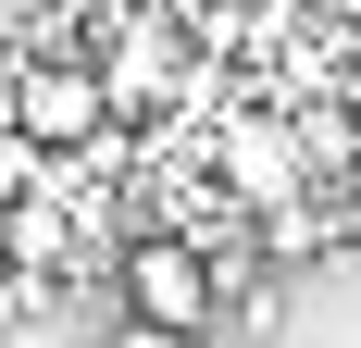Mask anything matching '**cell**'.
Here are the masks:
<instances>
[{"label":"cell","mask_w":361,"mask_h":348,"mask_svg":"<svg viewBox=\"0 0 361 348\" xmlns=\"http://www.w3.org/2000/svg\"><path fill=\"white\" fill-rule=\"evenodd\" d=\"M0 112H13L25 137H50V149H87V137H112V125H125V112H112L100 50H37V63H0Z\"/></svg>","instance_id":"obj_1"},{"label":"cell","mask_w":361,"mask_h":348,"mask_svg":"<svg viewBox=\"0 0 361 348\" xmlns=\"http://www.w3.org/2000/svg\"><path fill=\"white\" fill-rule=\"evenodd\" d=\"M212 162H224V187H237L250 211H287V199H312V187H324V162H312V137H299V112L262 100V87L212 125Z\"/></svg>","instance_id":"obj_2"},{"label":"cell","mask_w":361,"mask_h":348,"mask_svg":"<svg viewBox=\"0 0 361 348\" xmlns=\"http://www.w3.org/2000/svg\"><path fill=\"white\" fill-rule=\"evenodd\" d=\"M112 311L187 323V336H224V274H212L187 237H125V261H112Z\"/></svg>","instance_id":"obj_3"},{"label":"cell","mask_w":361,"mask_h":348,"mask_svg":"<svg viewBox=\"0 0 361 348\" xmlns=\"http://www.w3.org/2000/svg\"><path fill=\"white\" fill-rule=\"evenodd\" d=\"M50 162H63V149H50V137H25V125L0 112V211H13V199H37V187H50Z\"/></svg>","instance_id":"obj_4"},{"label":"cell","mask_w":361,"mask_h":348,"mask_svg":"<svg viewBox=\"0 0 361 348\" xmlns=\"http://www.w3.org/2000/svg\"><path fill=\"white\" fill-rule=\"evenodd\" d=\"M100 348H212V336H187V323H137V311H112Z\"/></svg>","instance_id":"obj_5"},{"label":"cell","mask_w":361,"mask_h":348,"mask_svg":"<svg viewBox=\"0 0 361 348\" xmlns=\"http://www.w3.org/2000/svg\"><path fill=\"white\" fill-rule=\"evenodd\" d=\"M336 100H349V112H361V50H349V75H336Z\"/></svg>","instance_id":"obj_6"},{"label":"cell","mask_w":361,"mask_h":348,"mask_svg":"<svg viewBox=\"0 0 361 348\" xmlns=\"http://www.w3.org/2000/svg\"><path fill=\"white\" fill-rule=\"evenodd\" d=\"M349 199H361V162H349Z\"/></svg>","instance_id":"obj_7"},{"label":"cell","mask_w":361,"mask_h":348,"mask_svg":"<svg viewBox=\"0 0 361 348\" xmlns=\"http://www.w3.org/2000/svg\"><path fill=\"white\" fill-rule=\"evenodd\" d=\"M0 274H13V249H0Z\"/></svg>","instance_id":"obj_8"}]
</instances>
